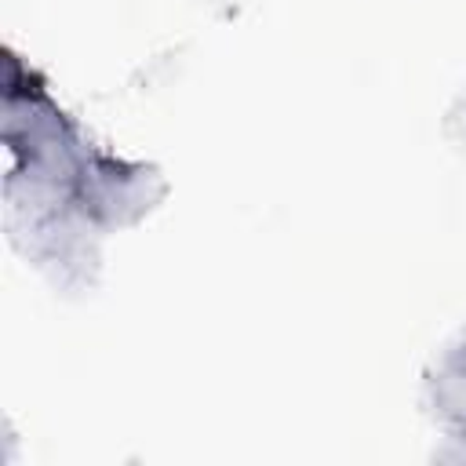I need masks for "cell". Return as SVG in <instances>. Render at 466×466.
Listing matches in <instances>:
<instances>
[{
    "instance_id": "1",
    "label": "cell",
    "mask_w": 466,
    "mask_h": 466,
    "mask_svg": "<svg viewBox=\"0 0 466 466\" xmlns=\"http://www.w3.org/2000/svg\"><path fill=\"white\" fill-rule=\"evenodd\" d=\"M4 226L15 251L62 295H84L98 280L102 229L76 208L69 189L4 182Z\"/></svg>"
},
{
    "instance_id": "2",
    "label": "cell",
    "mask_w": 466,
    "mask_h": 466,
    "mask_svg": "<svg viewBox=\"0 0 466 466\" xmlns=\"http://www.w3.org/2000/svg\"><path fill=\"white\" fill-rule=\"evenodd\" d=\"M0 135L11 149L7 182L25 186H51L73 189L91 146L80 138L76 124L58 109L47 95L44 80L22 66L15 51H7V76H4V109H0Z\"/></svg>"
},
{
    "instance_id": "3",
    "label": "cell",
    "mask_w": 466,
    "mask_h": 466,
    "mask_svg": "<svg viewBox=\"0 0 466 466\" xmlns=\"http://www.w3.org/2000/svg\"><path fill=\"white\" fill-rule=\"evenodd\" d=\"M167 197V182L157 164L120 160L91 149L76 178V208L102 229H127L142 222Z\"/></svg>"
},
{
    "instance_id": "4",
    "label": "cell",
    "mask_w": 466,
    "mask_h": 466,
    "mask_svg": "<svg viewBox=\"0 0 466 466\" xmlns=\"http://www.w3.org/2000/svg\"><path fill=\"white\" fill-rule=\"evenodd\" d=\"M430 419L455 441H466V331L444 346V353L426 368L422 382Z\"/></svg>"
},
{
    "instance_id": "5",
    "label": "cell",
    "mask_w": 466,
    "mask_h": 466,
    "mask_svg": "<svg viewBox=\"0 0 466 466\" xmlns=\"http://www.w3.org/2000/svg\"><path fill=\"white\" fill-rule=\"evenodd\" d=\"M444 135H448V142H451L459 153H466V95H459L455 106L448 109V116H444Z\"/></svg>"
}]
</instances>
